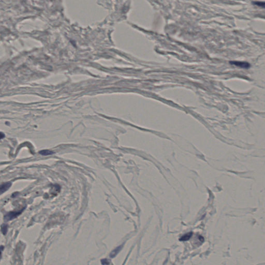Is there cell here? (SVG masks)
Here are the masks:
<instances>
[{
	"label": "cell",
	"mask_w": 265,
	"mask_h": 265,
	"mask_svg": "<svg viewBox=\"0 0 265 265\" xmlns=\"http://www.w3.org/2000/svg\"><path fill=\"white\" fill-rule=\"evenodd\" d=\"M24 209H23L19 211H13V212H10L5 215L4 217V220L6 221H11L12 220L15 219L16 217H18L19 215L22 213Z\"/></svg>",
	"instance_id": "obj_1"
},
{
	"label": "cell",
	"mask_w": 265,
	"mask_h": 265,
	"mask_svg": "<svg viewBox=\"0 0 265 265\" xmlns=\"http://www.w3.org/2000/svg\"><path fill=\"white\" fill-rule=\"evenodd\" d=\"M230 63L241 68H248L250 67V64L246 62L230 61Z\"/></svg>",
	"instance_id": "obj_2"
},
{
	"label": "cell",
	"mask_w": 265,
	"mask_h": 265,
	"mask_svg": "<svg viewBox=\"0 0 265 265\" xmlns=\"http://www.w3.org/2000/svg\"><path fill=\"white\" fill-rule=\"evenodd\" d=\"M11 185L12 184L11 182H5L0 185V195H2L7 190H9V188L11 187Z\"/></svg>",
	"instance_id": "obj_3"
},
{
	"label": "cell",
	"mask_w": 265,
	"mask_h": 265,
	"mask_svg": "<svg viewBox=\"0 0 265 265\" xmlns=\"http://www.w3.org/2000/svg\"><path fill=\"white\" fill-rule=\"evenodd\" d=\"M39 153H40V154L44 156H49V155H51V154H53L54 153L53 152L48 150H44L40 151Z\"/></svg>",
	"instance_id": "obj_4"
},
{
	"label": "cell",
	"mask_w": 265,
	"mask_h": 265,
	"mask_svg": "<svg viewBox=\"0 0 265 265\" xmlns=\"http://www.w3.org/2000/svg\"><path fill=\"white\" fill-rule=\"evenodd\" d=\"M192 235V232H190V233H188L187 234H184V236H183L180 239V241H186V240H188L191 238Z\"/></svg>",
	"instance_id": "obj_5"
},
{
	"label": "cell",
	"mask_w": 265,
	"mask_h": 265,
	"mask_svg": "<svg viewBox=\"0 0 265 265\" xmlns=\"http://www.w3.org/2000/svg\"><path fill=\"white\" fill-rule=\"evenodd\" d=\"M252 3H253L254 5H257L259 6H265V2H252Z\"/></svg>",
	"instance_id": "obj_6"
},
{
	"label": "cell",
	"mask_w": 265,
	"mask_h": 265,
	"mask_svg": "<svg viewBox=\"0 0 265 265\" xmlns=\"http://www.w3.org/2000/svg\"><path fill=\"white\" fill-rule=\"evenodd\" d=\"M7 227L6 226H4V227H2V232H3V234H5V233L7 232V230H5V229H7Z\"/></svg>",
	"instance_id": "obj_7"
},
{
	"label": "cell",
	"mask_w": 265,
	"mask_h": 265,
	"mask_svg": "<svg viewBox=\"0 0 265 265\" xmlns=\"http://www.w3.org/2000/svg\"><path fill=\"white\" fill-rule=\"evenodd\" d=\"M5 137V134L3 133L2 132H0V139H3Z\"/></svg>",
	"instance_id": "obj_8"
}]
</instances>
